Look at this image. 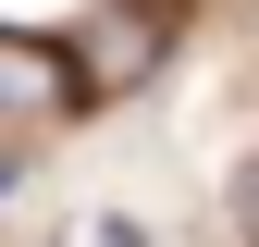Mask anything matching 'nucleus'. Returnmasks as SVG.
I'll use <instances>...</instances> for the list:
<instances>
[{
  "label": "nucleus",
  "mask_w": 259,
  "mask_h": 247,
  "mask_svg": "<svg viewBox=\"0 0 259 247\" xmlns=\"http://www.w3.org/2000/svg\"><path fill=\"white\" fill-rule=\"evenodd\" d=\"M0 111H62V62L25 50V37H0Z\"/></svg>",
  "instance_id": "1"
},
{
  "label": "nucleus",
  "mask_w": 259,
  "mask_h": 247,
  "mask_svg": "<svg viewBox=\"0 0 259 247\" xmlns=\"http://www.w3.org/2000/svg\"><path fill=\"white\" fill-rule=\"evenodd\" d=\"M99 247H148V235H136V223H99Z\"/></svg>",
  "instance_id": "2"
},
{
  "label": "nucleus",
  "mask_w": 259,
  "mask_h": 247,
  "mask_svg": "<svg viewBox=\"0 0 259 247\" xmlns=\"http://www.w3.org/2000/svg\"><path fill=\"white\" fill-rule=\"evenodd\" d=\"M13 173H25V161H13V148H0V198H13Z\"/></svg>",
  "instance_id": "3"
}]
</instances>
